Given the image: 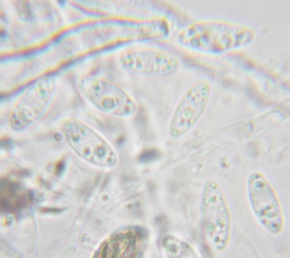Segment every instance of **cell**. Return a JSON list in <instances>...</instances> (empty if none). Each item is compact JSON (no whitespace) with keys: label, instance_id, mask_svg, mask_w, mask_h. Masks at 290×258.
<instances>
[{"label":"cell","instance_id":"cell-1","mask_svg":"<svg viewBox=\"0 0 290 258\" xmlns=\"http://www.w3.org/2000/svg\"><path fill=\"white\" fill-rule=\"evenodd\" d=\"M256 38L255 30L249 25L210 18L197 20L187 25L179 31L176 40L186 50L216 56L247 48Z\"/></svg>","mask_w":290,"mask_h":258},{"label":"cell","instance_id":"cell-2","mask_svg":"<svg viewBox=\"0 0 290 258\" xmlns=\"http://www.w3.org/2000/svg\"><path fill=\"white\" fill-rule=\"evenodd\" d=\"M58 130L72 150L88 164L103 169H111L119 163V157L109 140L98 130L78 118L62 119Z\"/></svg>","mask_w":290,"mask_h":258},{"label":"cell","instance_id":"cell-3","mask_svg":"<svg viewBox=\"0 0 290 258\" xmlns=\"http://www.w3.org/2000/svg\"><path fill=\"white\" fill-rule=\"evenodd\" d=\"M199 218L203 232L210 247L217 252L225 251L231 240L232 216L225 192L214 179H207L203 185Z\"/></svg>","mask_w":290,"mask_h":258},{"label":"cell","instance_id":"cell-4","mask_svg":"<svg viewBox=\"0 0 290 258\" xmlns=\"http://www.w3.org/2000/svg\"><path fill=\"white\" fill-rule=\"evenodd\" d=\"M83 98L100 112L116 118L129 119L138 109L134 97L117 82L102 76L84 75L77 82Z\"/></svg>","mask_w":290,"mask_h":258},{"label":"cell","instance_id":"cell-5","mask_svg":"<svg viewBox=\"0 0 290 258\" xmlns=\"http://www.w3.org/2000/svg\"><path fill=\"white\" fill-rule=\"evenodd\" d=\"M57 89L53 75L43 76L29 84L13 104L8 126L14 133L32 128L45 115L54 99Z\"/></svg>","mask_w":290,"mask_h":258},{"label":"cell","instance_id":"cell-6","mask_svg":"<svg viewBox=\"0 0 290 258\" xmlns=\"http://www.w3.org/2000/svg\"><path fill=\"white\" fill-rule=\"evenodd\" d=\"M246 190L250 209L260 227L271 235L281 234L285 227L284 214L270 181L262 172L253 171L246 179Z\"/></svg>","mask_w":290,"mask_h":258},{"label":"cell","instance_id":"cell-7","mask_svg":"<svg viewBox=\"0 0 290 258\" xmlns=\"http://www.w3.org/2000/svg\"><path fill=\"white\" fill-rule=\"evenodd\" d=\"M211 93V83L206 79L192 83L184 91L168 120L167 134L169 139H181L197 125L207 111Z\"/></svg>","mask_w":290,"mask_h":258},{"label":"cell","instance_id":"cell-8","mask_svg":"<svg viewBox=\"0 0 290 258\" xmlns=\"http://www.w3.org/2000/svg\"><path fill=\"white\" fill-rule=\"evenodd\" d=\"M118 60L121 68L128 74L146 78L170 75L180 64L179 58L174 53L153 46L128 48L121 52Z\"/></svg>","mask_w":290,"mask_h":258},{"label":"cell","instance_id":"cell-9","mask_svg":"<svg viewBox=\"0 0 290 258\" xmlns=\"http://www.w3.org/2000/svg\"><path fill=\"white\" fill-rule=\"evenodd\" d=\"M144 241L142 232L129 228L116 231L105 240L96 251L95 257H134L141 251Z\"/></svg>","mask_w":290,"mask_h":258}]
</instances>
